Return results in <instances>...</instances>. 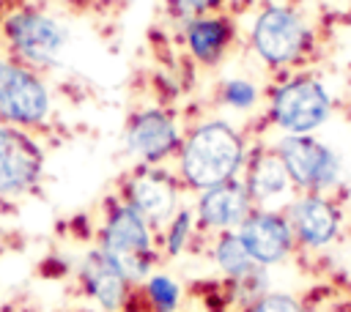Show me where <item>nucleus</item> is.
Returning <instances> with one entry per match:
<instances>
[{
	"instance_id": "1",
	"label": "nucleus",
	"mask_w": 351,
	"mask_h": 312,
	"mask_svg": "<svg viewBox=\"0 0 351 312\" xmlns=\"http://www.w3.org/2000/svg\"><path fill=\"white\" fill-rule=\"evenodd\" d=\"M250 140L244 129H239L230 118L214 115L197 120L184 131L181 148L176 153V175L186 192H203L228 181L241 178Z\"/></svg>"
},
{
	"instance_id": "2",
	"label": "nucleus",
	"mask_w": 351,
	"mask_h": 312,
	"mask_svg": "<svg viewBox=\"0 0 351 312\" xmlns=\"http://www.w3.org/2000/svg\"><path fill=\"white\" fill-rule=\"evenodd\" d=\"M250 52L271 74L299 71L315 52V30L296 3L266 0L247 30Z\"/></svg>"
},
{
	"instance_id": "3",
	"label": "nucleus",
	"mask_w": 351,
	"mask_h": 312,
	"mask_svg": "<svg viewBox=\"0 0 351 312\" xmlns=\"http://www.w3.org/2000/svg\"><path fill=\"white\" fill-rule=\"evenodd\" d=\"M335 109V99L321 77L299 68L277 74L266 90L263 115L280 137L318 134Z\"/></svg>"
},
{
	"instance_id": "4",
	"label": "nucleus",
	"mask_w": 351,
	"mask_h": 312,
	"mask_svg": "<svg viewBox=\"0 0 351 312\" xmlns=\"http://www.w3.org/2000/svg\"><path fill=\"white\" fill-rule=\"evenodd\" d=\"M156 238L159 233L148 224V219L121 200L118 192L104 200L96 227V246L123 268L132 285H140L154 274L162 255Z\"/></svg>"
},
{
	"instance_id": "5",
	"label": "nucleus",
	"mask_w": 351,
	"mask_h": 312,
	"mask_svg": "<svg viewBox=\"0 0 351 312\" xmlns=\"http://www.w3.org/2000/svg\"><path fill=\"white\" fill-rule=\"evenodd\" d=\"M69 41H71V30L66 27V22L52 11L36 5L11 8L0 19L3 52L38 71H49L60 66Z\"/></svg>"
},
{
	"instance_id": "6",
	"label": "nucleus",
	"mask_w": 351,
	"mask_h": 312,
	"mask_svg": "<svg viewBox=\"0 0 351 312\" xmlns=\"http://www.w3.org/2000/svg\"><path fill=\"white\" fill-rule=\"evenodd\" d=\"M55 118V93L44 71L30 68L0 49V123L44 131Z\"/></svg>"
},
{
	"instance_id": "7",
	"label": "nucleus",
	"mask_w": 351,
	"mask_h": 312,
	"mask_svg": "<svg viewBox=\"0 0 351 312\" xmlns=\"http://www.w3.org/2000/svg\"><path fill=\"white\" fill-rule=\"evenodd\" d=\"M271 145H274L277 156L282 159L296 192L332 194L340 186L343 161H340L337 151L329 142H324L318 134L277 137Z\"/></svg>"
},
{
	"instance_id": "8",
	"label": "nucleus",
	"mask_w": 351,
	"mask_h": 312,
	"mask_svg": "<svg viewBox=\"0 0 351 312\" xmlns=\"http://www.w3.org/2000/svg\"><path fill=\"white\" fill-rule=\"evenodd\" d=\"M184 126L178 115L162 104H148L132 109L123 126V151L134 159V164H148V167H165L167 161L176 159L181 140H184Z\"/></svg>"
},
{
	"instance_id": "9",
	"label": "nucleus",
	"mask_w": 351,
	"mask_h": 312,
	"mask_svg": "<svg viewBox=\"0 0 351 312\" xmlns=\"http://www.w3.org/2000/svg\"><path fill=\"white\" fill-rule=\"evenodd\" d=\"M47 151L36 131L0 123V200L14 203L33 194L44 181Z\"/></svg>"
},
{
	"instance_id": "10",
	"label": "nucleus",
	"mask_w": 351,
	"mask_h": 312,
	"mask_svg": "<svg viewBox=\"0 0 351 312\" xmlns=\"http://www.w3.org/2000/svg\"><path fill=\"white\" fill-rule=\"evenodd\" d=\"M181 192L184 186L176 170L148 164H134L118 186V197L126 200L137 213H143L156 233L181 208Z\"/></svg>"
},
{
	"instance_id": "11",
	"label": "nucleus",
	"mask_w": 351,
	"mask_h": 312,
	"mask_svg": "<svg viewBox=\"0 0 351 312\" xmlns=\"http://www.w3.org/2000/svg\"><path fill=\"white\" fill-rule=\"evenodd\" d=\"M299 252H326L335 246L346 227V213L332 194L296 192L285 205Z\"/></svg>"
},
{
	"instance_id": "12",
	"label": "nucleus",
	"mask_w": 351,
	"mask_h": 312,
	"mask_svg": "<svg viewBox=\"0 0 351 312\" xmlns=\"http://www.w3.org/2000/svg\"><path fill=\"white\" fill-rule=\"evenodd\" d=\"M74 276L82 298L90 304L93 312H126L137 287L129 282L123 268L110 255H104L96 244L80 255Z\"/></svg>"
},
{
	"instance_id": "13",
	"label": "nucleus",
	"mask_w": 351,
	"mask_h": 312,
	"mask_svg": "<svg viewBox=\"0 0 351 312\" xmlns=\"http://www.w3.org/2000/svg\"><path fill=\"white\" fill-rule=\"evenodd\" d=\"M236 233L261 268H277L299 252L285 208H255Z\"/></svg>"
},
{
	"instance_id": "14",
	"label": "nucleus",
	"mask_w": 351,
	"mask_h": 312,
	"mask_svg": "<svg viewBox=\"0 0 351 312\" xmlns=\"http://www.w3.org/2000/svg\"><path fill=\"white\" fill-rule=\"evenodd\" d=\"M192 211L197 219V230L206 235H217V233L239 230L244 224V219L255 211V203H252L244 181L236 178V181L197 192Z\"/></svg>"
},
{
	"instance_id": "15",
	"label": "nucleus",
	"mask_w": 351,
	"mask_h": 312,
	"mask_svg": "<svg viewBox=\"0 0 351 312\" xmlns=\"http://www.w3.org/2000/svg\"><path fill=\"white\" fill-rule=\"evenodd\" d=\"M241 181L255 203V208H285L291 203V197L296 194L288 170L282 164V159L277 156L274 145H252Z\"/></svg>"
},
{
	"instance_id": "16",
	"label": "nucleus",
	"mask_w": 351,
	"mask_h": 312,
	"mask_svg": "<svg viewBox=\"0 0 351 312\" xmlns=\"http://www.w3.org/2000/svg\"><path fill=\"white\" fill-rule=\"evenodd\" d=\"M181 44L197 66L214 68L228 57L230 47L236 44V22L225 11L186 19L181 22Z\"/></svg>"
},
{
	"instance_id": "17",
	"label": "nucleus",
	"mask_w": 351,
	"mask_h": 312,
	"mask_svg": "<svg viewBox=\"0 0 351 312\" xmlns=\"http://www.w3.org/2000/svg\"><path fill=\"white\" fill-rule=\"evenodd\" d=\"M208 260L214 263V268L222 274L225 282H233V279H244L250 274H255L261 265L250 257L247 246L241 244L239 233L230 230V233H217L211 235L208 241Z\"/></svg>"
},
{
	"instance_id": "18",
	"label": "nucleus",
	"mask_w": 351,
	"mask_h": 312,
	"mask_svg": "<svg viewBox=\"0 0 351 312\" xmlns=\"http://www.w3.org/2000/svg\"><path fill=\"white\" fill-rule=\"evenodd\" d=\"M197 235H200V230H197V219H195L192 205H181L170 216V222L159 230V252H162V257H167V260L181 257L197 241Z\"/></svg>"
},
{
	"instance_id": "19",
	"label": "nucleus",
	"mask_w": 351,
	"mask_h": 312,
	"mask_svg": "<svg viewBox=\"0 0 351 312\" xmlns=\"http://www.w3.org/2000/svg\"><path fill=\"white\" fill-rule=\"evenodd\" d=\"M261 96H263L261 85L255 79H250V77H225L214 88L217 107L230 109V112H241V115L258 109Z\"/></svg>"
},
{
	"instance_id": "20",
	"label": "nucleus",
	"mask_w": 351,
	"mask_h": 312,
	"mask_svg": "<svg viewBox=\"0 0 351 312\" xmlns=\"http://www.w3.org/2000/svg\"><path fill=\"white\" fill-rule=\"evenodd\" d=\"M134 290L143 298L145 312H176L181 307V285L165 271H154Z\"/></svg>"
},
{
	"instance_id": "21",
	"label": "nucleus",
	"mask_w": 351,
	"mask_h": 312,
	"mask_svg": "<svg viewBox=\"0 0 351 312\" xmlns=\"http://www.w3.org/2000/svg\"><path fill=\"white\" fill-rule=\"evenodd\" d=\"M239 312H313V307L291 290H266Z\"/></svg>"
},
{
	"instance_id": "22",
	"label": "nucleus",
	"mask_w": 351,
	"mask_h": 312,
	"mask_svg": "<svg viewBox=\"0 0 351 312\" xmlns=\"http://www.w3.org/2000/svg\"><path fill=\"white\" fill-rule=\"evenodd\" d=\"M165 5H167V14L178 25L186 19H195V16L225 11V0H165Z\"/></svg>"
},
{
	"instance_id": "23",
	"label": "nucleus",
	"mask_w": 351,
	"mask_h": 312,
	"mask_svg": "<svg viewBox=\"0 0 351 312\" xmlns=\"http://www.w3.org/2000/svg\"><path fill=\"white\" fill-rule=\"evenodd\" d=\"M66 312H93V309H88V307H74V309H66Z\"/></svg>"
},
{
	"instance_id": "24",
	"label": "nucleus",
	"mask_w": 351,
	"mask_h": 312,
	"mask_svg": "<svg viewBox=\"0 0 351 312\" xmlns=\"http://www.w3.org/2000/svg\"><path fill=\"white\" fill-rule=\"evenodd\" d=\"M285 3H296V5H299V3H302V0H285Z\"/></svg>"
},
{
	"instance_id": "25",
	"label": "nucleus",
	"mask_w": 351,
	"mask_h": 312,
	"mask_svg": "<svg viewBox=\"0 0 351 312\" xmlns=\"http://www.w3.org/2000/svg\"><path fill=\"white\" fill-rule=\"evenodd\" d=\"M0 307H3V293H0Z\"/></svg>"
}]
</instances>
